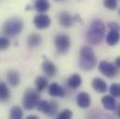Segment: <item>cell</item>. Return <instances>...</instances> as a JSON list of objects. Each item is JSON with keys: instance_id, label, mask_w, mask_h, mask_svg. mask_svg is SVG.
Listing matches in <instances>:
<instances>
[{"instance_id": "6da1fadb", "label": "cell", "mask_w": 120, "mask_h": 119, "mask_svg": "<svg viewBox=\"0 0 120 119\" xmlns=\"http://www.w3.org/2000/svg\"><path fill=\"white\" fill-rule=\"evenodd\" d=\"M105 25L101 20H95L91 22L87 33V40L91 45L100 44L105 35Z\"/></svg>"}, {"instance_id": "7a4b0ae2", "label": "cell", "mask_w": 120, "mask_h": 119, "mask_svg": "<svg viewBox=\"0 0 120 119\" xmlns=\"http://www.w3.org/2000/svg\"><path fill=\"white\" fill-rule=\"evenodd\" d=\"M97 59L93 49L89 47L85 46L80 49L79 56V66L84 71H90L96 66Z\"/></svg>"}, {"instance_id": "3957f363", "label": "cell", "mask_w": 120, "mask_h": 119, "mask_svg": "<svg viewBox=\"0 0 120 119\" xmlns=\"http://www.w3.org/2000/svg\"><path fill=\"white\" fill-rule=\"evenodd\" d=\"M23 29V22L18 18H13L6 22L3 25V32L8 36H16Z\"/></svg>"}, {"instance_id": "277c9868", "label": "cell", "mask_w": 120, "mask_h": 119, "mask_svg": "<svg viewBox=\"0 0 120 119\" xmlns=\"http://www.w3.org/2000/svg\"><path fill=\"white\" fill-rule=\"evenodd\" d=\"M40 100V96L37 90L28 89L23 95L22 98V105L25 110H33L36 107L38 101Z\"/></svg>"}, {"instance_id": "5b68a950", "label": "cell", "mask_w": 120, "mask_h": 119, "mask_svg": "<svg viewBox=\"0 0 120 119\" xmlns=\"http://www.w3.org/2000/svg\"><path fill=\"white\" fill-rule=\"evenodd\" d=\"M54 44H55L57 51L60 54H65L69 50L70 46H71L70 37L67 34H63V33L58 34L55 37Z\"/></svg>"}, {"instance_id": "8992f818", "label": "cell", "mask_w": 120, "mask_h": 119, "mask_svg": "<svg viewBox=\"0 0 120 119\" xmlns=\"http://www.w3.org/2000/svg\"><path fill=\"white\" fill-rule=\"evenodd\" d=\"M99 71L109 78H113L118 74L117 66H115L113 63H110L106 60H101L99 63Z\"/></svg>"}, {"instance_id": "52a82bcc", "label": "cell", "mask_w": 120, "mask_h": 119, "mask_svg": "<svg viewBox=\"0 0 120 119\" xmlns=\"http://www.w3.org/2000/svg\"><path fill=\"white\" fill-rule=\"evenodd\" d=\"M50 18L46 14H39L34 18V24L39 30L47 29L50 25Z\"/></svg>"}, {"instance_id": "ba28073f", "label": "cell", "mask_w": 120, "mask_h": 119, "mask_svg": "<svg viewBox=\"0 0 120 119\" xmlns=\"http://www.w3.org/2000/svg\"><path fill=\"white\" fill-rule=\"evenodd\" d=\"M75 22V19L66 11H62L60 12L59 15V23L60 26H62L63 28H69L72 27L73 24Z\"/></svg>"}, {"instance_id": "9c48e42d", "label": "cell", "mask_w": 120, "mask_h": 119, "mask_svg": "<svg viewBox=\"0 0 120 119\" xmlns=\"http://www.w3.org/2000/svg\"><path fill=\"white\" fill-rule=\"evenodd\" d=\"M76 103L80 108L86 109L89 108L91 103L90 96L87 92H80L76 96Z\"/></svg>"}, {"instance_id": "30bf717a", "label": "cell", "mask_w": 120, "mask_h": 119, "mask_svg": "<svg viewBox=\"0 0 120 119\" xmlns=\"http://www.w3.org/2000/svg\"><path fill=\"white\" fill-rule=\"evenodd\" d=\"M42 69L49 77H54L57 74V68L55 64L49 60H45L42 63Z\"/></svg>"}, {"instance_id": "8fae6325", "label": "cell", "mask_w": 120, "mask_h": 119, "mask_svg": "<svg viewBox=\"0 0 120 119\" xmlns=\"http://www.w3.org/2000/svg\"><path fill=\"white\" fill-rule=\"evenodd\" d=\"M92 88L95 91L99 92V93H104L107 91V84L106 82L101 79V78H99V77H96L92 80Z\"/></svg>"}, {"instance_id": "7c38bea8", "label": "cell", "mask_w": 120, "mask_h": 119, "mask_svg": "<svg viewBox=\"0 0 120 119\" xmlns=\"http://www.w3.org/2000/svg\"><path fill=\"white\" fill-rule=\"evenodd\" d=\"M49 94L53 97L63 98L65 96V90L57 83H52L49 86Z\"/></svg>"}, {"instance_id": "4fadbf2b", "label": "cell", "mask_w": 120, "mask_h": 119, "mask_svg": "<svg viewBox=\"0 0 120 119\" xmlns=\"http://www.w3.org/2000/svg\"><path fill=\"white\" fill-rule=\"evenodd\" d=\"M7 79L8 81V83L13 87H17L21 82L20 74L15 70H9L7 73Z\"/></svg>"}, {"instance_id": "5bb4252c", "label": "cell", "mask_w": 120, "mask_h": 119, "mask_svg": "<svg viewBox=\"0 0 120 119\" xmlns=\"http://www.w3.org/2000/svg\"><path fill=\"white\" fill-rule=\"evenodd\" d=\"M101 103L102 106L106 110H114L116 105V101L112 95H105L101 98Z\"/></svg>"}, {"instance_id": "9a60e30c", "label": "cell", "mask_w": 120, "mask_h": 119, "mask_svg": "<svg viewBox=\"0 0 120 119\" xmlns=\"http://www.w3.org/2000/svg\"><path fill=\"white\" fill-rule=\"evenodd\" d=\"M120 41L119 31L116 30H110L106 36V42L109 46H115Z\"/></svg>"}, {"instance_id": "2e32d148", "label": "cell", "mask_w": 120, "mask_h": 119, "mask_svg": "<svg viewBox=\"0 0 120 119\" xmlns=\"http://www.w3.org/2000/svg\"><path fill=\"white\" fill-rule=\"evenodd\" d=\"M34 7L37 12L44 13L49 10L50 5H49V0H34Z\"/></svg>"}, {"instance_id": "e0dca14e", "label": "cell", "mask_w": 120, "mask_h": 119, "mask_svg": "<svg viewBox=\"0 0 120 119\" xmlns=\"http://www.w3.org/2000/svg\"><path fill=\"white\" fill-rule=\"evenodd\" d=\"M81 84H82V78L77 74H75L71 75L68 78V81H67L68 87L73 89H77V88H79L81 86Z\"/></svg>"}, {"instance_id": "ac0fdd59", "label": "cell", "mask_w": 120, "mask_h": 119, "mask_svg": "<svg viewBox=\"0 0 120 119\" xmlns=\"http://www.w3.org/2000/svg\"><path fill=\"white\" fill-rule=\"evenodd\" d=\"M10 98V92L8 86L1 82L0 83V102H6Z\"/></svg>"}, {"instance_id": "d6986e66", "label": "cell", "mask_w": 120, "mask_h": 119, "mask_svg": "<svg viewBox=\"0 0 120 119\" xmlns=\"http://www.w3.org/2000/svg\"><path fill=\"white\" fill-rule=\"evenodd\" d=\"M27 42H28V46L30 48H35V47H37L41 44L42 37L38 33H32L28 36Z\"/></svg>"}, {"instance_id": "ffe728a7", "label": "cell", "mask_w": 120, "mask_h": 119, "mask_svg": "<svg viewBox=\"0 0 120 119\" xmlns=\"http://www.w3.org/2000/svg\"><path fill=\"white\" fill-rule=\"evenodd\" d=\"M34 84L36 87V90L38 92H41L48 87V79L45 76H37L35 78Z\"/></svg>"}, {"instance_id": "44dd1931", "label": "cell", "mask_w": 120, "mask_h": 119, "mask_svg": "<svg viewBox=\"0 0 120 119\" xmlns=\"http://www.w3.org/2000/svg\"><path fill=\"white\" fill-rule=\"evenodd\" d=\"M23 116V111L20 106H13L10 110L9 118L11 119H21Z\"/></svg>"}, {"instance_id": "7402d4cb", "label": "cell", "mask_w": 120, "mask_h": 119, "mask_svg": "<svg viewBox=\"0 0 120 119\" xmlns=\"http://www.w3.org/2000/svg\"><path fill=\"white\" fill-rule=\"evenodd\" d=\"M39 112L47 115L48 112H49V102L47 101V100H39L36 107H35Z\"/></svg>"}, {"instance_id": "603a6c76", "label": "cell", "mask_w": 120, "mask_h": 119, "mask_svg": "<svg viewBox=\"0 0 120 119\" xmlns=\"http://www.w3.org/2000/svg\"><path fill=\"white\" fill-rule=\"evenodd\" d=\"M58 110H59L58 102L55 101V100H51V101H49V112H48L47 115L53 116L58 113Z\"/></svg>"}, {"instance_id": "cb8c5ba5", "label": "cell", "mask_w": 120, "mask_h": 119, "mask_svg": "<svg viewBox=\"0 0 120 119\" xmlns=\"http://www.w3.org/2000/svg\"><path fill=\"white\" fill-rule=\"evenodd\" d=\"M110 93L114 97H120V84H112L110 87Z\"/></svg>"}, {"instance_id": "d4e9b609", "label": "cell", "mask_w": 120, "mask_h": 119, "mask_svg": "<svg viewBox=\"0 0 120 119\" xmlns=\"http://www.w3.org/2000/svg\"><path fill=\"white\" fill-rule=\"evenodd\" d=\"M73 116V113L72 111H70L69 109H65L62 112H60V114H58L57 118L58 119H70Z\"/></svg>"}, {"instance_id": "484cf974", "label": "cell", "mask_w": 120, "mask_h": 119, "mask_svg": "<svg viewBox=\"0 0 120 119\" xmlns=\"http://www.w3.org/2000/svg\"><path fill=\"white\" fill-rule=\"evenodd\" d=\"M103 5L108 9H116L117 7V0H103Z\"/></svg>"}, {"instance_id": "4316f807", "label": "cell", "mask_w": 120, "mask_h": 119, "mask_svg": "<svg viewBox=\"0 0 120 119\" xmlns=\"http://www.w3.org/2000/svg\"><path fill=\"white\" fill-rule=\"evenodd\" d=\"M10 45V41L7 37H0V50H6L8 48Z\"/></svg>"}, {"instance_id": "83f0119b", "label": "cell", "mask_w": 120, "mask_h": 119, "mask_svg": "<svg viewBox=\"0 0 120 119\" xmlns=\"http://www.w3.org/2000/svg\"><path fill=\"white\" fill-rule=\"evenodd\" d=\"M108 26H109V28H110L111 30H116V31H119L120 30L119 25L116 24V23H115V22H111V23H109Z\"/></svg>"}, {"instance_id": "f1b7e54d", "label": "cell", "mask_w": 120, "mask_h": 119, "mask_svg": "<svg viewBox=\"0 0 120 119\" xmlns=\"http://www.w3.org/2000/svg\"><path fill=\"white\" fill-rule=\"evenodd\" d=\"M116 65L117 67H119V68H120V57H118L117 59L116 60Z\"/></svg>"}, {"instance_id": "f546056e", "label": "cell", "mask_w": 120, "mask_h": 119, "mask_svg": "<svg viewBox=\"0 0 120 119\" xmlns=\"http://www.w3.org/2000/svg\"><path fill=\"white\" fill-rule=\"evenodd\" d=\"M26 119H38V116H36V115H29V116H27Z\"/></svg>"}, {"instance_id": "4dcf8cb0", "label": "cell", "mask_w": 120, "mask_h": 119, "mask_svg": "<svg viewBox=\"0 0 120 119\" xmlns=\"http://www.w3.org/2000/svg\"><path fill=\"white\" fill-rule=\"evenodd\" d=\"M118 115H119V117H120V109H119V111H118Z\"/></svg>"}, {"instance_id": "1f68e13d", "label": "cell", "mask_w": 120, "mask_h": 119, "mask_svg": "<svg viewBox=\"0 0 120 119\" xmlns=\"http://www.w3.org/2000/svg\"><path fill=\"white\" fill-rule=\"evenodd\" d=\"M55 1H61V0H55Z\"/></svg>"}, {"instance_id": "d6a6232c", "label": "cell", "mask_w": 120, "mask_h": 119, "mask_svg": "<svg viewBox=\"0 0 120 119\" xmlns=\"http://www.w3.org/2000/svg\"><path fill=\"white\" fill-rule=\"evenodd\" d=\"M119 15H120V10H119Z\"/></svg>"}]
</instances>
